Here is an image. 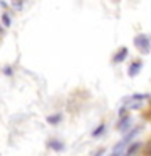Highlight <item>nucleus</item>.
<instances>
[{"instance_id":"6","label":"nucleus","mask_w":151,"mask_h":156,"mask_svg":"<svg viewBox=\"0 0 151 156\" xmlns=\"http://www.w3.org/2000/svg\"><path fill=\"white\" fill-rule=\"evenodd\" d=\"M140 146H141V143L140 141H133L130 146H127V156H130L133 151H136V150H140Z\"/></svg>"},{"instance_id":"8","label":"nucleus","mask_w":151,"mask_h":156,"mask_svg":"<svg viewBox=\"0 0 151 156\" xmlns=\"http://www.w3.org/2000/svg\"><path fill=\"white\" fill-rule=\"evenodd\" d=\"M104 130H106V124H99L94 130H93V133H91V135H93V136H99V135L104 133Z\"/></svg>"},{"instance_id":"9","label":"nucleus","mask_w":151,"mask_h":156,"mask_svg":"<svg viewBox=\"0 0 151 156\" xmlns=\"http://www.w3.org/2000/svg\"><path fill=\"white\" fill-rule=\"evenodd\" d=\"M2 23L5 28H8L10 24H12V18L8 16V13H2Z\"/></svg>"},{"instance_id":"10","label":"nucleus","mask_w":151,"mask_h":156,"mask_svg":"<svg viewBox=\"0 0 151 156\" xmlns=\"http://www.w3.org/2000/svg\"><path fill=\"white\" fill-rule=\"evenodd\" d=\"M104 153H106V150H104V148H101V150H97L96 153H94V156H102Z\"/></svg>"},{"instance_id":"12","label":"nucleus","mask_w":151,"mask_h":156,"mask_svg":"<svg viewBox=\"0 0 151 156\" xmlns=\"http://www.w3.org/2000/svg\"><path fill=\"white\" fill-rule=\"evenodd\" d=\"M122 154H124V153H115V151H112V153H111V156H122Z\"/></svg>"},{"instance_id":"3","label":"nucleus","mask_w":151,"mask_h":156,"mask_svg":"<svg viewBox=\"0 0 151 156\" xmlns=\"http://www.w3.org/2000/svg\"><path fill=\"white\" fill-rule=\"evenodd\" d=\"M141 67H143V62H141V60L133 62V63L128 67V76H136V75L141 72Z\"/></svg>"},{"instance_id":"11","label":"nucleus","mask_w":151,"mask_h":156,"mask_svg":"<svg viewBox=\"0 0 151 156\" xmlns=\"http://www.w3.org/2000/svg\"><path fill=\"white\" fill-rule=\"evenodd\" d=\"M3 72L7 73V75H12V68H3Z\"/></svg>"},{"instance_id":"5","label":"nucleus","mask_w":151,"mask_h":156,"mask_svg":"<svg viewBox=\"0 0 151 156\" xmlns=\"http://www.w3.org/2000/svg\"><path fill=\"white\" fill-rule=\"evenodd\" d=\"M47 146L51 150H54V151H62L63 150V143L60 140H55V138H52V140H49L47 141Z\"/></svg>"},{"instance_id":"13","label":"nucleus","mask_w":151,"mask_h":156,"mask_svg":"<svg viewBox=\"0 0 151 156\" xmlns=\"http://www.w3.org/2000/svg\"><path fill=\"white\" fill-rule=\"evenodd\" d=\"M122 156H127V154H125V153H124V154H122Z\"/></svg>"},{"instance_id":"1","label":"nucleus","mask_w":151,"mask_h":156,"mask_svg":"<svg viewBox=\"0 0 151 156\" xmlns=\"http://www.w3.org/2000/svg\"><path fill=\"white\" fill-rule=\"evenodd\" d=\"M133 44L141 51V54L149 52V36L148 34H138V36L133 39Z\"/></svg>"},{"instance_id":"4","label":"nucleus","mask_w":151,"mask_h":156,"mask_svg":"<svg viewBox=\"0 0 151 156\" xmlns=\"http://www.w3.org/2000/svg\"><path fill=\"white\" fill-rule=\"evenodd\" d=\"M127 55H128V49H127V47H120L119 52L114 55L112 60H114V63H120V62H124L125 58H127Z\"/></svg>"},{"instance_id":"2","label":"nucleus","mask_w":151,"mask_h":156,"mask_svg":"<svg viewBox=\"0 0 151 156\" xmlns=\"http://www.w3.org/2000/svg\"><path fill=\"white\" fill-rule=\"evenodd\" d=\"M130 125H132V119L128 115H125V117H120V120H119V124H117V130L122 132V133H127L130 129Z\"/></svg>"},{"instance_id":"7","label":"nucleus","mask_w":151,"mask_h":156,"mask_svg":"<svg viewBox=\"0 0 151 156\" xmlns=\"http://www.w3.org/2000/svg\"><path fill=\"white\" fill-rule=\"evenodd\" d=\"M60 120H62V114H54V115L47 117V122H49V124H52V125H57Z\"/></svg>"}]
</instances>
